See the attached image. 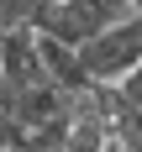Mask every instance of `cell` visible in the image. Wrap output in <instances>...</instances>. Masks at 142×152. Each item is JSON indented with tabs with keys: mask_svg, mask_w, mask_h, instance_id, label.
<instances>
[{
	"mask_svg": "<svg viewBox=\"0 0 142 152\" xmlns=\"http://www.w3.org/2000/svg\"><path fill=\"white\" fill-rule=\"evenodd\" d=\"M110 21H116V16H110L100 0H37L26 26L37 31V37H53V42H63V47L79 53V47L90 42V37H100Z\"/></svg>",
	"mask_w": 142,
	"mask_h": 152,
	"instance_id": "2",
	"label": "cell"
},
{
	"mask_svg": "<svg viewBox=\"0 0 142 152\" xmlns=\"http://www.w3.org/2000/svg\"><path fill=\"white\" fill-rule=\"evenodd\" d=\"M79 63H84V79L90 84H121L126 74L142 68V11L110 21L100 37L79 47Z\"/></svg>",
	"mask_w": 142,
	"mask_h": 152,
	"instance_id": "1",
	"label": "cell"
},
{
	"mask_svg": "<svg viewBox=\"0 0 142 152\" xmlns=\"http://www.w3.org/2000/svg\"><path fill=\"white\" fill-rule=\"evenodd\" d=\"M116 89H121V94H126V100H132V105H137V110H142V68H137V74H126V79H121V84H116Z\"/></svg>",
	"mask_w": 142,
	"mask_h": 152,
	"instance_id": "5",
	"label": "cell"
},
{
	"mask_svg": "<svg viewBox=\"0 0 142 152\" xmlns=\"http://www.w3.org/2000/svg\"><path fill=\"white\" fill-rule=\"evenodd\" d=\"M37 58H42V74H47V84H53V89H63V94H84V89H90L84 63H79L74 47L53 42V37H37Z\"/></svg>",
	"mask_w": 142,
	"mask_h": 152,
	"instance_id": "4",
	"label": "cell"
},
{
	"mask_svg": "<svg viewBox=\"0 0 142 152\" xmlns=\"http://www.w3.org/2000/svg\"><path fill=\"white\" fill-rule=\"evenodd\" d=\"M0 79H5L11 89L47 84L42 58H37V31H32V26H11V31H0Z\"/></svg>",
	"mask_w": 142,
	"mask_h": 152,
	"instance_id": "3",
	"label": "cell"
},
{
	"mask_svg": "<svg viewBox=\"0 0 142 152\" xmlns=\"http://www.w3.org/2000/svg\"><path fill=\"white\" fill-rule=\"evenodd\" d=\"M126 5H132V11H142V0H126Z\"/></svg>",
	"mask_w": 142,
	"mask_h": 152,
	"instance_id": "6",
	"label": "cell"
}]
</instances>
